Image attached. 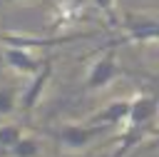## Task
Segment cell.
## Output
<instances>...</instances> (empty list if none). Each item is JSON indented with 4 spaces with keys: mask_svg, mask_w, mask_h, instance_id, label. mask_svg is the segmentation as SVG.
<instances>
[{
    "mask_svg": "<svg viewBox=\"0 0 159 157\" xmlns=\"http://www.w3.org/2000/svg\"><path fill=\"white\" fill-rule=\"evenodd\" d=\"M117 127H109V125H92V122H84V125H60L57 130H52L50 135L57 140L60 147L65 150H84L89 147L97 137H104L109 132H114Z\"/></svg>",
    "mask_w": 159,
    "mask_h": 157,
    "instance_id": "1",
    "label": "cell"
},
{
    "mask_svg": "<svg viewBox=\"0 0 159 157\" xmlns=\"http://www.w3.org/2000/svg\"><path fill=\"white\" fill-rule=\"evenodd\" d=\"M122 27H124V35L104 42L99 50L119 47V45H129V42H154V40H159V17H134V15H129Z\"/></svg>",
    "mask_w": 159,
    "mask_h": 157,
    "instance_id": "2",
    "label": "cell"
},
{
    "mask_svg": "<svg viewBox=\"0 0 159 157\" xmlns=\"http://www.w3.org/2000/svg\"><path fill=\"white\" fill-rule=\"evenodd\" d=\"M114 50H117V47H104V50H99L102 55L92 62V67H89V72H87V77H84V92L102 90V87H107L114 77H119V75L124 72V70L117 65Z\"/></svg>",
    "mask_w": 159,
    "mask_h": 157,
    "instance_id": "3",
    "label": "cell"
},
{
    "mask_svg": "<svg viewBox=\"0 0 159 157\" xmlns=\"http://www.w3.org/2000/svg\"><path fill=\"white\" fill-rule=\"evenodd\" d=\"M50 77H52V57L45 60V67H42L37 75H32V82H30V85L22 90V95H20L17 107H20V112H22L25 117H30L32 110L37 107V102H40V97H42L47 82H50Z\"/></svg>",
    "mask_w": 159,
    "mask_h": 157,
    "instance_id": "4",
    "label": "cell"
},
{
    "mask_svg": "<svg viewBox=\"0 0 159 157\" xmlns=\"http://www.w3.org/2000/svg\"><path fill=\"white\" fill-rule=\"evenodd\" d=\"M2 60H5V65L10 67V70H15V72H20V75H37L42 67H45V60H40V57H35L27 47H2Z\"/></svg>",
    "mask_w": 159,
    "mask_h": 157,
    "instance_id": "5",
    "label": "cell"
},
{
    "mask_svg": "<svg viewBox=\"0 0 159 157\" xmlns=\"http://www.w3.org/2000/svg\"><path fill=\"white\" fill-rule=\"evenodd\" d=\"M84 2L87 0H60V2H55L47 30H60V27H70V25L80 22L82 12H84Z\"/></svg>",
    "mask_w": 159,
    "mask_h": 157,
    "instance_id": "6",
    "label": "cell"
},
{
    "mask_svg": "<svg viewBox=\"0 0 159 157\" xmlns=\"http://www.w3.org/2000/svg\"><path fill=\"white\" fill-rule=\"evenodd\" d=\"M129 110H132V100H112V102L104 105L99 112H94L87 122H92V125L119 127V125H127V120H129Z\"/></svg>",
    "mask_w": 159,
    "mask_h": 157,
    "instance_id": "7",
    "label": "cell"
},
{
    "mask_svg": "<svg viewBox=\"0 0 159 157\" xmlns=\"http://www.w3.org/2000/svg\"><path fill=\"white\" fill-rule=\"evenodd\" d=\"M37 155H40V140L37 137H27V135H22L5 152V157H37Z\"/></svg>",
    "mask_w": 159,
    "mask_h": 157,
    "instance_id": "8",
    "label": "cell"
},
{
    "mask_svg": "<svg viewBox=\"0 0 159 157\" xmlns=\"http://www.w3.org/2000/svg\"><path fill=\"white\" fill-rule=\"evenodd\" d=\"M20 137H22L20 125H0V155H5Z\"/></svg>",
    "mask_w": 159,
    "mask_h": 157,
    "instance_id": "9",
    "label": "cell"
},
{
    "mask_svg": "<svg viewBox=\"0 0 159 157\" xmlns=\"http://www.w3.org/2000/svg\"><path fill=\"white\" fill-rule=\"evenodd\" d=\"M17 107V90L15 87H0V117L12 115Z\"/></svg>",
    "mask_w": 159,
    "mask_h": 157,
    "instance_id": "10",
    "label": "cell"
},
{
    "mask_svg": "<svg viewBox=\"0 0 159 157\" xmlns=\"http://www.w3.org/2000/svg\"><path fill=\"white\" fill-rule=\"evenodd\" d=\"M92 5L102 12V17L107 20L109 27H119V17H117V7H114V0H92Z\"/></svg>",
    "mask_w": 159,
    "mask_h": 157,
    "instance_id": "11",
    "label": "cell"
},
{
    "mask_svg": "<svg viewBox=\"0 0 159 157\" xmlns=\"http://www.w3.org/2000/svg\"><path fill=\"white\" fill-rule=\"evenodd\" d=\"M0 2H12V0H0Z\"/></svg>",
    "mask_w": 159,
    "mask_h": 157,
    "instance_id": "12",
    "label": "cell"
}]
</instances>
